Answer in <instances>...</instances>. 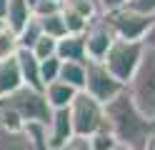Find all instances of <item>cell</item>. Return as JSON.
Here are the masks:
<instances>
[{
	"label": "cell",
	"mask_w": 155,
	"mask_h": 150,
	"mask_svg": "<svg viewBox=\"0 0 155 150\" xmlns=\"http://www.w3.org/2000/svg\"><path fill=\"white\" fill-rule=\"evenodd\" d=\"M103 113H105V128L110 130V135L120 148L143 150V145L155 135V123L135 108V103L125 90L108 105H103Z\"/></svg>",
	"instance_id": "1"
},
{
	"label": "cell",
	"mask_w": 155,
	"mask_h": 150,
	"mask_svg": "<svg viewBox=\"0 0 155 150\" xmlns=\"http://www.w3.org/2000/svg\"><path fill=\"white\" fill-rule=\"evenodd\" d=\"M50 105L40 90L20 88L13 95L0 98V128L5 130H25V125L40 123L48 125L50 120Z\"/></svg>",
	"instance_id": "2"
},
{
	"label": "cell",
	"mask_w": 155,
	"mask_h": 150,
	"mask_svg": "<svg viewBox=\"0 0 155 150\" xmlns=\"http://www.w3.org/2000/svg\"><path fill=\"white\" fill-rule=\"evenodd\" d=\"M125 93L130 95L135 108L155 123V50L153 48H145L135 75L125 85Z\"/></svg>",
	"instance_id": "3"
},
{
	"label": "cell",
	"mask_w": 155,
	"mask_h": 150,
	"mask_svg": "<svg viewBox=\"0 0 155 150\" xmlns=\"http://www.w3.org/2000/svg\"><path fill=\"white\" fill-rule=\"evenodd\" d=\"M143 53H145V45L143 43H133V40H118L110 45L108 55H105L103 65L108 68V73L118 80V83L128 85L130 78L135 75L140 60H143Z\"/></svg>",
	"instance_id": "4"
},
{
	"label": "cell",
	"mask_w": 155,
	"mask_h": 150,
	"mask_svg": "<svg viewBox=\"0 0 155 150\" xmlns=\"http://www.w3.org/2000/svg\"><path fill=\"white\" fill-rule=\"evenodd\" d=\"M70 123H73V135L75 138H85L88 140L90 135H95L98 130L105 128V113L103 105L98 100H93L88 93H78L75 100L70 103Z\"/></svg>",
	"instance_id": "5"
},
{
	"label": "cell",
	"mask_w": 155,
	"mask_h": 150,
	"mask_svg": "<svg viewBox=\"0 0 155 150\" xmlns=\"http://www.w3.org/2000/svg\"><path fill=\"white\" fill-rule=\"evenodd\" d=\"M103 20L110 25L118 40H133V43H143V38L148 35V30L153 25V15H143L128 5L103 15Z\"/></svg>",
	"instance_id": "6"
},
{
	"label": "cell",
	"mask_w": 155,
	"mask_h": 150,
	"mask_svg": "<svg viewBox=\"0 0 155 150\" xmlns=\"http://www.w3.org/2000/svg\"><path fill=\"white\" fill-rule=\"evenodd\" d=\"M123 90H125V85L118 83L103 63H85V90L83 93H88L93 100H98L100 105H108Z\"/></svg>",
	"instance_id": "7"
},
{
	"label": "cell",
	"mask_w": 155,
	"mask_h": 150,
	"mask_svg": "<svg viewBox=\"0 0 155 150\" xmlns=\"http://www.w3.org/2000/svg\"><path fill=\"white\" fill-rule=\"evenodd\" d=\"M83 43H85V58H88V63H103L105 60L110 45L115 43V33L103 20V15L95 18L88 25V30L83 33Z\"/></svg>",
	"instance_id": "8"
},
{
	"label": "cell",
	"mask_w": 155,
	"mask_h": 150,
	"mask_svg": "<svg viewBox=\"0 0 155 150\" xmlns=\"http://www.w3.org/2000/svg\"><path fill=\"white\" fill-rule=\"evenodd\" d=\"M48 143H50L53 150L63 148L65 143H70V140L75 138L73 135V123H70V110H53L50 113V120H48Z\"/></svg>",
	"instance_id": "9"
},
{
	"label": "cell",
	"mask_w": 155,
	"mask_h": 150,
	"mask_svg": "<svg viewBox=\"0 0 155 150\" xmlns=\"http://www.w3.org/2000/svg\"><path fill=\"white\" fill-rule=\"evenodd\" d=\"M18 68H20V78H23V85L25 88H33V90H40L43 93V83H40V63L35 60V55L30 50H18Z\"/></svg>",
	"instance_id": "10"
},
{
	"label": "cell",
	"mask_w": 155,
	"mask_h": 150,
	"mask_svg": "<svg viewBox=\"0 0 155 150\" xmlns=\"http://www.w3.org/2000/svg\"><path fill=\"white\" fill-rule=\"evenodd\" d=\"M55 55H58V60H63V63H88L83 35H65V38H60L58 40Z\"/></svg>",
	"instance_id": "11"
},
{
	"label": "cell",
	"mask_w": 155,
	"mask_h": 150,
	"mask_svg": "<svg viewBox=\"0 0 155 150\" xmlns=\"http://www.w3.org/2000/svg\"><path fill=\"white\" fill-rule=\"evenodd\" d=\"M43 95L48 100V105H50V110H65V108H70V103L75 100L78 90H73L70 85L60 83V80H55V83L43 88Z\"/></svg>",
	"instance_id": "12"
},
{
	"label": "cell",
	"mask_w": 155,
	"mask_h": 150,
	"mask_svg": "<svg viewBox=\"0 0 155 150\" xmlns=\"http://www.w3.org/2000/svg\"><path fill=\"white\" fill-rule=\"evenodd\" d=\"M23 88V78H20V68H18V60H0V98L13 95L15 90Z\"/></svg>",
	"instance_id": "13"
},
{
	"label": "cell",
	"mask_w": 155,
	"mask_h": 150,
	"mask_svg": "<svg viewBox=\"0 0 155 150\" xmlns=\"http://www.w3.org/2000/svg\"><path fill=\"white\" fill-rule=\"evenodd\" d=\"M30 8H28L25 0H8V13H5V28H10L13 33L18 35L20 30L28 25L30 20Z\"/></svg>",
	"instance_id": "14"
},
{
	"label": "cell",
	"mask_w": 155,
	"mask_h": 150,
	"mask_svg": "<svg viewBox=\"0 0 155 150\" xmlns=\"http://www.w3.org/2000/svg\"><path fill=\"white\" fill-rule=\"evenodd\" d=\"M58 80L65 85H70L73 90H85V63H63L60 60V75Z\"/></svg>",
	"instance_id": "15"
},
{
	"label": "cell",
	"mask_w": 155,
	"mask_h": 150,
	"mask_svg": "<svg viewBox=\"0 0 155 150\" xmlns=\"http://www.w3.org/2000/svg\"><path fill=\"white\" fill-rule=\"evenodd\" d=\"M0 150H33V140L25 130L0 128Z\"/></svg>",
	"instance_id": "16"
},
{
	"label": "cell",
	"mask_w": 155,
	"mask_h": 150,
	"mask_svg": "<svg viewBox=\"0 0 155 150\" xmlns=\"http://www.w3.org/2000/svg\"><path fill=\"white\" fill-rule=\"evenodd\" d=\"M60 5L68 8V10H73L75 15L90 20V23L95 18H100V10H98V3H95V0H60Z\"/></svg>",
	"instance_id": "17"
},
{
	"label": "cell",
	"mask_w": 155,
	"mask_h": 150,
	"mask_svg": "<svg viewBox=\"0 0 155 150\" xmlns=\"http://www.w3.org/2000/svg\"><path fill=\"white\" fill-rule=\"evenodd\" d=\"M20 50V43H18V35L13 33L10 28H0V60H10L18 55Z\"/></svg>",
	"instance_id": "18"
},
{
	"label": "cell",
	"mask_w": 155,
	"mask_h": 150,
	"mask_svg": "<svg viewBox=\"0 0 155 150\" xmlns=\"http://www.w3.org/2000/svg\"><path fill=\"white\" fill-rule=\"evenodd\" d=\"M40 38H43V28H40V23H38L35 18H30V20H28V25L18 33V43H20L23 50H30Z\"/></svg>",
	"instance_id": "19"
},
{
	"label": "cell",
	"mask_w": 155,
	"mask_h": 150,
	"mask_svg": "<svg viewBox=\"0 0 155 150\" xmlns=\"http://www.w3.org/2000/svg\"><path fill=\"white\" fill-rule=\"evenodd\" d=\"M60 15H63V23H65L68 35H83L85 30H88V25H90V20L75 15L73 10H68V8H63V5H60Z\"/></svg>",
	"instance_id": "20"
},
{
	"label": "cell",
	"mask_w": 155,
	"mask_h": 150,
	"mask_svg": "<svg viewBox=\"0 0 155 150\" xmlns=\"http://www.w3.org/2000/svg\"><path fill=\"white\" fill-rule=\"evenodd\" d=\"M43 28V35L48 38H53V40H60L68 35V30H65V23H63V15L58 13V15H50V18H45V20H38Z\"/></svg>",
	"instance_id": "21"
},
{
	"label": "cell",
	"mask_w": 155,
	"mask_h": 150,
	"mask_svg": "<svg viewBox=\"0 0 155 150\" xmlns=\"http://www.w3.org/2000/svg\"><path fill=\"white\" fill-rule=\"evenodd\" d=\"M55 50H58V40H53V38H48V35H43L38 43L30 48V53L35 55V60L38 63H43V60H48V58H55Z\"/></svg>",
	"instance_id": "22"
},
{
	"label": "cell",
	"mask_w": 155,
	"mask_h": 150,
	"mask_svg": "<svg viewBox=\"0 0 155 150\" xmlns=\"http://www.w3.org/2000/svg\"><path fill=\"white\" fill-rule=\"evenodd\" d=\"M25 133L30 135V140H33V150H53L50 143H48V130H45V125L30 123V125H25Z\"/></svg>",
	"instance_id": "23"
},
{
	"label": "cell",
	"mask_w": 155,
	"mask_h": 150,
	"mask_svg": "<svg viewBox=\"0 0 155 150\" xmlns=\"http://www.w3.org/2000/svg\"><path fill=\"white\" fill-rule=\"evenodd\" d=\"M88 145H90V150H115V148H120L118 143H115V138L110 135L108 128H103L95 135H90L88 138Z\"/></svg>",
	"instance_id": "24"
},
{
	"label": "cell",
	"mask_w": 155,
	"mask_h": 150,
	"mask_svg": "<svg viewBox=\"0 0 155 150\" xmlns=\"http://www.w3.org/2000/svg\"><path fill=\"white\" fill-rule=\"evenodd\" d=\"M58 75H60V60H58V55L55 58H48V60L40 63V83H43V88L55 83Z\"/></svg>",
	"instance_id": "25"
},
{
	"label": "cell",
	"mask_w": 155,
	"mask_h": 150,
	"mask_svg": "<svg viewBox=\"0 0 155 150\" xmlns=\"http://www.w3.org/2000/svg\"><path fill=\"white\" fill-rule=\"evenodd\" d=\"M58 13H60V0H40V3L30 10V15L35 20H45V18L58 15Z\"/></svg>",
	"instance_id": "26"
},
{
	"label": "cell",
	"mask_w": 155,
	"mask_h": 150,
	"mask_svg": "<svg viewBox=\"0 0 155 150\" xmlns=\"http://www.w3.org/2000/svg\"><path fill=\"white\" fill-rule=\"evenodd\" d=\"M128 8L138 10L143 15H155V0H128Z\"/></svg>",
	"instance_id": "27"
},
{
	"label": "cell",
	"mask_w": 155,
	"mask_h": 150,
	"mask_svg": "<svg viewBox=\"0 0 155 150\" xmlns=\"http://www.w3.org/2000/svg\"><path fill=\"white\" fill-rule=\"evenodd\" d=\"M98 3V10H100V15H108L113 13V10H120L128 5V0H95Z\"/></svg>",
	"instance_id": "28"
},
{
	"label": "cell",
	"mask_w": 155,
	"mask_h": 150,
	"mask_svg": "<svg viewBox=\"0 0 155 150\" xmlns=\"http://www.w3.org/2000/svg\"><path fill=\"white\" fill-rule=\"evenodd\" d=\"M58 150H90V145H88L85 138H73L70 143H65L63 148H58Z\"/></svg>",
	"instance_id": "29"
},
{
	"label": "cell",
	"mask_w": 155,
	"mask_h": 150,
	"mask_svg": "<svg viewBox=\"0 0 155 150\" xmlns=\"http://www.w3.org/2000/svg\"><path fill=\"white\" fill-rule=\"evenodd\" d=\"M143 45L155 50V15H153V25H150V30H148V35L143 38Z\"/></svg>",
	"instance_id": "30"
},
{
	"label": "cell",
	"mask_w": 155,
	"mask_h": 150,
	"mask_svg": "<svg viewBox=\"0 0 155 150\" xmlns=\"http://www.w3.org/2000/svg\"><path fill=\"white\" fill-rule=\"evenodd\" d=\"M5 13H8V0H0V23H5Z\"/></svg>",
	"instance_id": "31"
},
{
	"label": "cell",
	"mask_w": 155,
	"mask_h": 150,
	"mask_svg": "<svg viewBox=\"0 0 155 150\" xmlns=\"http://www.w3.org/2000/svg\"><path fill=\"white\" fill-rule=\"evenodd\" d=\"M143 150H155V135H153V138L148 140V143L143 145Z\"/></svg>",
	"instance_id": "32"
},
{
	"label": "cell",
	"mask_w": 155,
	"mask_h": 150,
	"mask_svg": "<svg viewBox=\"0 0 155 150\" xmlns=\"http://www.w3.org/2000/svg\"><path fill=\"white\" fill-rule=\"evenodd\" d=\"M115 150H128V148H115Z\"/></svg>",
	"instance_id": "33"
}]
</instances>
